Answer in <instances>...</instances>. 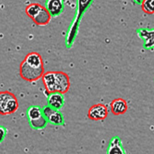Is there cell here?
Listing matches in <instances>:
<instances>
[{"mask_svg": "<svg viewBox=\"0 0 154 154\" xmlns=\"http://www.w3.org/2000/svg\"><path fill=\"white\" fill-rule=\"evenodd\" d=\"M42 79L48 95L53 92L64 94L70 88L69 77L62 71H48L44 73Z\"/></svg>", "mask_w": 154, "mask_h": 154, "instance_id": "cell-1", "label": "cell"}, {"mask_svg": "<svg viewBox=\"0 0 154 154\" xmlns=\"http://www.w3.org/2000/svg\"><path fill=\"white\" fill-rule=\"evenodd\" d=\"M19 108L18 100L15 95L8 91L0 93V114L5 116L15 113Z\"/></svg>", "mask_w": 154, "mask_h": 154, "instance_id": "cell-2", "label": "cell"}, {"mask_svg": "<svg viewBox=\"0 0 154 154\" xmlns=\"http://www.w3.org/2000/svg\"><path fill=\"white\" fill-rule=\"evenodd\" d=\"M44 74V66L30 65L23 60L20 65V74L22 79L29 82H33L42 78Z\"/></svg>", "mask_w": 154, "mask_h": 154, "instance_id": "cell-3", "label": "cell"}, {"mask_svg": "<svg viewBox=\"0 0 154 154\" xmlns=\"http://www.w3.org/2000/svg\"><path fill=\"white\" fill-rule=\"evenodd\" d=\"M42 111L43 116L48 122L52 125L60 126L64 125V117L59 110L46 106L42 109Z\"/></svg>", "mask_w": 154, "mask_h": 154, "instance_id": "cell-4", "label": "cell"}, {"mask_svg": "<svg viewBox=\"0 0 154 154\" xmlns=\"http://www.w3.org/2000/svg\"><path fill=\"white\" fill-rule=\"evenodd\" d=\"M108 114L107 107L105 104L98 103L90 108L87 116L91 120L101 121L105 120L107 117Z\"/></svg>", "mask_w": 154, "mask_h": 154, "instance_id": "cell-5", "label": "cell"}, {"mask_svg": "<svg viewBox=\"0 0 154 154\" xmlns=\"http://www.w3.org/2000/svg\"><path fill=\"white\" fill-rule=\"evenodd\" d=\"M138 37L143 41V46L147 50L154 49V29H140L137 30Z\"/></svg>", "mask_w": 154, "mask_h": 154, "instance_id": "cell-6", "label": "cell"}, {"mask_svg": "<svg viewBox=\"0 0 154 154\" xmlns=\"http://www.w3.org/2000/svg\"><path fill=\"white\" fill-rule=\"evenodd\" d=\"M110 107L111 112L115 116L124 115L128 109L127 101L122 98L113 100L110 103Z\"/></svg>", "mask_w": 154, "mask_h": 154, "instance_id": "cell-7", "label": "cell"}, {"mask_svg": "<svg viewBox=\"0 0 154 154\" xmlns=\"http://www.w3.org/2000/svg\"><path fill=\"white\" fill-rule=\"evenodd\" d=\"M51 17V15L46 7L42 6L32 20L36 25L43 26L47 25L50 22Z\"/></svg>", "mask_w": 154, "mask_h": 154, "instance_id": "cell-8", "label": "cell"}, {"mask_svg": "<svg viewBox=\"0 0 154 154\" xmlns=\"http://www.w3.org/2000/svg\"><path fill=\"white\" fill-rule=\"evenodd\" d=\"M46 8L52 17L58 16L64 8V0H47Z\"/></svg>", "mask_w": 154, "mask_h": 154, "instance_id": "cell-9", "label": "cell"}, {"mask_svg": "<svg viewBox=\"0 0 154 154\" xmlns=\"http://www.w3.org/2000/svg\"><path fill=\"white\" fill-rule=\"evenodd\" d=\"M47 101L48 106L58 110L61 109L65 103L63 94L59 92H53L49 94Z\"/></svg>", "mask_w": 154, "mask_h": 154, "instance_id": "cell-10", "label": "cell"}, {"mask_svg": "<svg viewBox=\"0 0 154 154\" xmlns=\"http://www.w3.org/2000/svg\"><path fill=\"white\" fill-rule=\"evenodd\" d=\"M107 154H126L122 141L119 137H114L110 140Z\"/></svg>", "mask_w": 154, "mask_h": 154, "instance_id": "cell-11", "label": "cell"}, {"mask_svg": "<svg viewBox=\"0 0 154 154\" xmlns=\"http://www.w3.org/2000/svg\"><path fill=\"white\" fill-rule=\"evenodd\" d=\"M29 121L35 120L43 116L42 109L39 106H31L29 108L27 112Z\"/></svg>", "mask_w": 154, "mask_h": 154, "instance_id": "cell-12", "label": "cell"}, {"mask_svg": "<svg viewBox=\"0 0 154 154\" xmlns=\"http://www.w3.org/2000/svg\"><path fill=\"white\" fill-rule=\"evenodd\" d=\"M29 121L31 127L35 130H41L43 129L46 127L48 123L47 119L43 115L38 119Z\"/></svg>", "mask_w": 154, "mask_h": 154, "instance_id": "cell-13", "label": "cell"}, {"mask_svg": "<svg viewBox=\"0 0 154 154\" xmlns=\"http://www.w3.org/2000/svg\"><path fill=\"white\" fill-rule=\"evenodd\" d=\"M42 6V5L36 3L30 4L26 6L25 8V13L27 15L32 19L37 12L40 9Z\"/></svg>", "mask_w": 154, "mask_h": 154, "instance_id": "cell-14", "label": "cell"}, {"mask_svg": "<svg viewBox=\"0 0 154 154\" xmlns=\"http://www.w3.org/2000/svg\"><path fill=\"white\" fill-rule=\"evenodd\" d=\"M143 11L147 14H154V0H145L142 4Z\"/></svg>", "mask_w": 154, "mask_h": 154, "instance_id": "cell-15", "label": "cell"}, {"mask_svg": "<svg viewBox=\"0 0 154 154\" xmlns=\"http://www.w3.org/2000/svg\"><path fill=\"white\" fill-rule=\"evenodd\" d=\"M6 134H7V129L5 128L4 127L1 126V142L2 143L3 141L4 138L6 136Z\"/></svg>", "mask_w": 154, "mask_h": 154, "instance_id": "cell-16", "label": "cell"}, {"mask_svg": "<svg viewBox=\"0 0 154 154\" xmlns=\"http://www.w3.org/2000/svg\"><path fill=\"white\" fill-rule=\"evenodd\" d=\"M135 2L138 5H142V4L143 3L145 0H134Z\"/></svg>", "mask_w": 154, "mask_h": 154, "instance_id": "cell-17", "label": "cell"}]
</instances>
